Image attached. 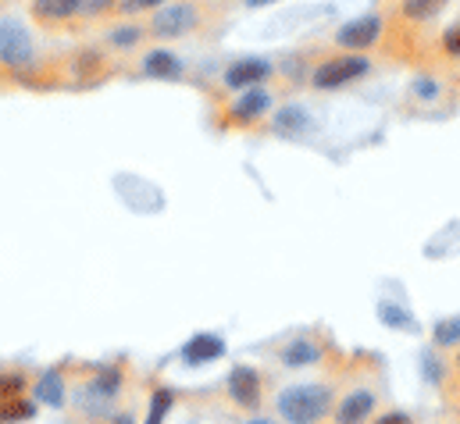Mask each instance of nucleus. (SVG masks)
Listing matches in <instances>:
<instances>
[{
    "label": "nucleus",
    "mask_w": 460,
    "mask_h": 424,
    "mask_svg": "<svg viewBox=\"0 0 460 424\" xmlns=\"http://www.w3.org/2000/svg\"><path fill=\"white\" fill-rule=\"evenodd\" d=\"M211 18H215V7L208 0H172L154 14H146V36L157 43L190 40V36H200L211 25Z\"/></svg>",
    "instance_id": "nucleus-1"
},
{
    "label": "nucleus",
    "mask_w": 460,
    "mask_h": 424,
    "mask_svg": "<svg viewBox=\"0 0 460 424\" xmlns=\"http://www.w3.org/2000/svg\"><path fill=\"white\" fill-rule=\"evenodd\" d=\"M36 65H40V57H36L32 29L25 22H18V18H0V72L29 83Z\"/></svg>",
    "instance_id": "nucleus-2"
},
{
    "label": "nucleus",
    "mask_w": 460,
    "mask_h": 424,
    "mask_svg": "<svg viewBox=\"0 0 460 424\" xmlns=\"http://www.w3.org/2000/svg\"><path fill=\"white\" fill-rule=\"evenodd\" d=\"M371 72V57L367 54H343V50H332L325 57H318L311 65V90L318 93H332V90H343V86H353L360 83L364 75Z\"/></svg>",
    "instance_id": "nucleus-3"
},
{
    "label": "nucleus",
    "mask_w": 460,
    "mask_h": 424,
    "mask_svg": "<svg viewBox=\"0 0 460 424\" xmlns=\"http://www.w3.org/2000/svg\"><path fill=\"white\" fill-rule=\"evenodd\" d=\"M279 414L286 424H318L336 403L329 385H289L279 393Z\"/></svg>",
    "instance_id": "nucleus-4"
},
{
    "label": "nucleus",
    "mask_w": 460,
    "mask_h": 424,
    "mask_svg": "<svg viewBox=\"0 0 460 424\" xmlns=\"http://www.w3.org/2000/svg\"><path fill=\"white\" fill-rule=\"evenodd\" d=\"M382 32H385L382 14L349 18V22H343V25L332 32V50H343V54H367L371 47L382 43Z\"/></svg>",
    "instance_id": "nucleus-5"
},
{
    "label": "nucleus",
    "mask_w": 460,
    "mask_h": 424,
    "mask_svg": "<svg viewBox=\"0 0 460 424\" xmlns=\"http://www.w3.org/2000/svg\"><path fill=\"white\" fill-rule=\"evenodd\" d=\"M29 18L43 32L75 29L83 22V0H29Z\"/></svg>",
    "instance_id": "nucleus-6"
},
{
    "label": "nucleus",
    "mask_w": 460,
    "mask_h": 424,
    "mask_svg": "<svg viewBox=\"0 0 460 424\" xmlns=\"http://www.w3.org/2000/svg\"><path fill=\"white\" fill-rule=\"evenodd\" d=\"M136 65H139L143 79H157V83H186V75H190L186 61L172 47H150V50H143V57Z\"/></svg>",
    "instance_id": "nucleus-7"
},
{
    "label": "nucleus",
    "mask_w": 460,
    "mask_h": 424,
    "mask_svg": "<svg viewBox=\"0 0 460 424\" xmlns=\"http://www.w3.org/2000/svg\"><path fill=\"white\" fill-rule=\"evenodd\" d=\"M271 107H275V93L268 86H253V90H243L232 97L226 118L232 125H257L271 114Z\"/></svg>",
    "instance_id": "nucleus-8"
},
{
    "label": "nucleus",
    "mask_w": 460,
    "mask_h": 424,
    "mask_svg": "<svg viewBox=\"0 0 460 424\" xmlns=\"http://www.w3.org/2000/svg\"><path fill=\"white\" fill-rule=\"evenodd\" d=\"M146 22L143 18H115L104 32H101V47L108 54H132L146 43Z\"/></svg>",
    "instance_id": "nucleus-9"
},
{
    "label": "nucleus",
    "mask_w": 460,
    "mask_h": 424,
    "mask_svg": "<svg viewBox=\"0 0 460 424\" xmlns=\"http://www.w3.org/2000/svg\"><path fill=\"white\" fill-rule=\"evenodd\" d=\"M271 72H275V65L268 57H239V61H232L229 68L222 72V83L232 93H243V90L264 86L271 79Z\"/></svg>",
    "instance_id": "nucleus-10"
},
{
    "label": "nucleus",
    "mask_w": 460,
    "mask_h": 424,
    "mask_svg": "<svg viewBox=\"0 0 460 424\" xmlns=\"http://www.w3.org/2000/svg\"><path fill=\"white\" fill-rule=\"evenodd\" d=\"M68 72L75 75V83H101L111 72V54L104 47H83L68 57Z\"/></svg>",
    "instance_id": "nucleus-11"
},
{
    "label": "nucleus",
    "mask_w": 460,
    "mask_h": 424,
    "mask_svg": "<svg viewBox=\"0 0 460 424\" xmlns=\"http://www.w3.org/2000/svg\"><path fill=\"white\" fill-rule=\"evenodd\" d=\"M314 128V114L304 104H286L275 110L271 118V132L275 136H286V139H296V136H307Z\"/></svg>",
    "instance_id": "nucleus-12"
},
{
    "label": "nucleus",
    "mask_w": 460,
    "mask_h": 424,
    "mask_svg": "<svg viewBox=\"0 0 460 424\" xmlns=\"http://www.w3.org/2000/svg\"><path fill=\"white\" fill-rule=\"evenodd\" d=\"M229 396L239 403V407L253 411V407L261 403V375H257L253 367H246V364L232 367L229 371Z\"/></svg>",
    "instance_id": "nucleus-13"
},
{
    "label": "nucleus",
    "mask_w": 460,
    "mask_h": 424,
    "mask_svg": "<svg viewBox=\"0 0 460 424\" xmlns=\"http://www.w3.org/2000/svg\"><path fill=\"white\" fill-rule=\"evenodd\" d=\"M375 403H378V400H375V393H367V389L349 393V396H343L340 407H332V411H336V424H360L364 418H371Z\"/></svg>",
    "instance_id": "nucleus-14"
},
{
    "label": "nucleus",
    "mask_w": 460,
    "mask_h": 424,
    "mask_svg": "<svg viewBox=\"0 0 460 424\" xmlns=\"http://www.w3.org/2000/svg\"><path fill=\"white\" fill-rule=\"evenodd\" d=\"M226 353V342L218 339V335H193L186 346H182V360L186 364H211V360H218Z\"/></svg>",
    "instance_id": "nucleus-15"
},
{
    "label": "nucleus",
    "mask_w": 460,
    "mask_h": 424,
    "mask_svg": "<svg viewBox=\"0 0 460 424\" xmlns=\"http://www.w3.org/2000/svg\"><path fill=\"white\" fill-rule=\"evenodd\" d=\"M447 4L450 0H400L396 4V14L403 22H411V25H429L432 18H439L447 11Z\"/></svg>",
    "instance_id": "nucleus-16"
},
{
    "label": "nucleus",
    "mask_w": 460,
    "mask_h": 424,
    "mask_svg": "<svg viewBox=\"0 0 460 424\" xmlns=\"http://www.w3.org/2000/svg\"><path fill=\"white\" fill-rule=\"evenodd\" d=\"M279 357H282L286 367H311V364L322 360V346H318L314 339H293V342L282 346Z\"/></svg>",
    "instance_id": "nucleus-17"
},
{
    "label": "nucleus",
    "mask_w": 460,
    "mask_h": 424,
    "mask_svg": "<svg viewBox=\"0 0 460 424\" xmlns=\"http://www.w3.org/2000/svg\"><path fill=\"white\" fill-rule=\"evenodd\" d=\"M32 418H36V407H32L25 396H14V400H0V424L32 421Z\"/></svg>",
    "instance_id": "nucleus-18"
},
{
    "label": "nucleus",
    "mask_w": 460,
    "mask_h": 424,
    "mask_svg": "<svg viewBox=\"0 0 460 424\" xmlns=\"http://www.w3.org/2000/svg\"><path fill=\"white\" fill-rule=\"evenodd\" d=\"M36 400L47 403V407H61L65 385H61V375H58V371H50V375H43V378L36 382Z\"/></svg>",
    "instance_id": "nucleus-19"
},
{
    "label": "nucleus",
    "mask_w": 460,
    "mask_h": 424,
    "mask_svg": "<svg viewBox=\"0 0 460 424\" xmlns=\"http://www.w3.org/2000/svg\"><path fill=\"white\" fill-rule=\"evenodd\" d=\"M121 0H83V22H111Z\"/></svg>",
    "instance_id": "nucleus-20"
},
{
    "label": "nucleus",
    "mask_w": 460,
    "mask_h": 424,
    "mask_svg": "<svg viewBox=\"0 0 460 424\" xmlns=\"http://www.w3.org/2000/svg\"><path fill=\"white\" fill-rule=\"evenodd\" d=\"M164 4H172V0H121L115 18H143V14H154Z\"/></svg>",
    "instance_id": "nucleus-21"
},
{
    "label": "nucleus",
    "mask_w": 460,
    "mask_h": 424,
    "mask_svg": "<svg viewBox=\"0 0 460 424\" xmlns=\"http://www.w3.org/2000/svg\"><path fill=\"white\" fill-rule=\"evenodd\" d=\"M378 318L385 321L389 328H403V331H418V324H414V318H411L407 311H400L396 304H382V307H378Z\"/></svg>",
    "instance_id": "nucleus-22"
},
{
    "label": "nucleus",
    "mask_w": 460,
    "mask_h": 424,
    "mask_svg": "<svg viewBox=\"0 0 460 424\" xmlns=\"http://www.w3.org/2000/svg\"><path fill=\"white\" fill-rule=\"evenodd\" d=\"M172 403H175L172 389H157V393H154V400H150V414H146V424H164L168 411H172Z\"/></svg>",
    "instance_id": "nucleus-23"
},
{
    "label": "nucleus",
    "mask_w": 460,
    "mask_h": 424,
    "mask_svg": "<svg viewBox=\"0 0 460 424\" xmlns=\"http://www.w3.org/2000/svg\"><path fill=\"white\" fill-rule=\"evenodd\" d=\"M90 389H93L101 400H115V393L121 389V375H118V371H104V375H97V378H93V385H90Z\"/></svg>",
    "instance_id": "nucleus-24"
},
{
    "label": "nucleus",
    "mask_w": 460,
    "mask_h": 424,
    "mask_svg": "<svg viewBox=\"0 0 460 424\" xmlns=\"http://www.w3.org/2000/svg\"><path fill=\"white\" fill-rule=\"evenodd\" d=\"M22 393H25V375L4 371V375H0V400H14V396H22Z\"/></svg>",
    "instance_id": "nucleus-25"
},
{
    "label": "nucleus",
    "mask_w": 460,
    "mask_h": 424,
    "mask_svg": "<svg viewBox=\"0 0 460 424\" xmlns=\"http://www.w3.org/2000/svg\"><path fill=\"white\" fill-rule=\"evenodd\" d=\"M460 342V318H447L436 324V346H457Z\"/></svg>",
    "instance_id": "nucleus-26"
},
{
    "label": "nucleus",
    "mask_w": 460,
    "mask_h": 424,
    "mask_svg": "<svg viewBox=\"0 0 460 424\" xmlns=\"http://www.w3.org/2000/svg\"><path fill=\"white\" fill-rule=\"evenodd\" d=\"M439 47H443V54H447V57H460V22H454V25H447V29H443Z\"/></svg>",
    "instance_id": "nucleus-27"
},
{
    "label": "nucleus",
    "mask_w": 460,
    "mask_h": 424,
    "mask_svg": "<svg viewBox=\"0 0 460 424\" xmlns=\"http://www.w3.org/2000/svg\"><path fill=\"white\" fill-rule=\"evenodd\" d=\"M411 93H414V101H439V83L436 79H418L411 86Z\"/></svg>",
    "instance_id": "nucleus-28"
},
{
    "label": "nucleus",
    "mask_w": 460,
    "mask_h": 424,
    "mask_svg": "<svg viewBox=\"0 0 460 424\" xmlns=\"http://www.w3.org/2000/svg\"><path fill=\"white\" fill-rule=\"evenodd\" d=\"M375 424H411V418H407V414H400V411H393V414H382Z\"/></svg>",
    "instance_id": "nucleus-29"
},
{
    "label": "nucleus",
    "mask_w": 460,
    "mask_h": 424,
    "mask_svg": "<svg viewBox=\"0 0 460 424\" xmlns=\"http://www.w3.org/2000/svg\"><path fill=\"white\" fill-rule=\"evenodd\" d=\"M271 4H279V0H243V7H250V11H261V7H271Z\"/></svg>",
    "instance_id": "nucleus-30"
},
{
    "label": "nucleus",
    "mask_w": 460,
    "mask_h": 424,
    "mask_svg": "<svg viewBox=\"0 0 460 424\" xmlns=\"http://www.w3.org/2000/svg\"><path fill=\"white\" fill-rule=\"evenodd\" d=\"M253 424H271V421H253Z\"/></svg>",
    "instance_id": "nucleus-31"
},
{
    "label": "nucleus",
    "mask_w": 460,
    "mask_h": 424,
    "mask_svg": "<svg viewBox=\"0 0 460 424\" xmlns=\"http://www.w3.org/2000/svg\"><path fill=\"white\" fill-rule=\"evenodd\" d=\"M457 367H460V349H457Z\"/></svg>",
    "instance_id": "nucleus-32"
}]
</instances>
